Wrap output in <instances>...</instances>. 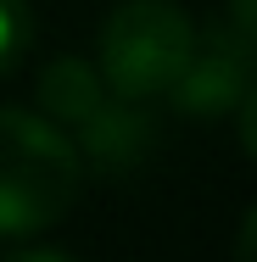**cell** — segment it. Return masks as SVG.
<instances>
[{"label": "cell", "instance_id": "obj_1", "mask_svg": "<svg viewBox=\"0 0 257 262\" xmlns=\"http://www.w3.org/2000/svg\"><path fill=\"white\" fill-rule=\"evenodd\" d=\"M84 157L45 112L0 106V240L56 229L78 207Z\"/></svg>", "mask_w": 257, "mask_h": 262}, {"label": "cell", "instance_id": "obj_2", "mask_svg": "<svg viewBox=\"0 0 257 262\" xmlns=\"http://www.w3.org/2000/svg\"><path fill=\"white\" fill-rule=\"evenodd\" d=\"M196 39V23L173 0H123L101 23V56L95 73L123 101H156L173 90L185 56Z\"/></svg>", "mask_w": 257, "mask_h": 262}, {"label": "cell", "instance_id": "obj_3", "mask_svg": "<svg viewBox=\"0 0 257 262\" xmlns=\"http://www.w3.org/2000/svg\"><path fill=\"white\" fill-rule=\"evenodd\" d=\"M252 78H257V45L235 23H207V28H196L190 56H185L168 95L190 117H212V112H229L241 101Z\"/></svg>", "mask_w": 257, "mask_h": 262}, {"label": "cell", "instance_id": "obj_4", "mask_svg": "<svg viewBox=\"0 0 257 262\" xmlns=\"http://www.w3.org/2000/svg\"><path fill=\"white\" fill-rule=\"evenodd\" d=\"M140 101H123V95H106V106L78 128V157H90L101 173H123V167H134V162L146 157V145H151V123L134 112Z\"/></svg>", "mask_w": 257, "mask_h": 262}, {"label": "cell", "instance_id": "obj_5", "mask_svg": "<svg viewBox=\"0 0 257 262\" xmlns=\"http://www.w3.org/2000/svg\"><path fill=\"white\" fill-rule=\"evenodd\" d=\"M106 90L101 73L90 67V61H73V56H62V61H51L45 73H39V106H45V117H51L56 128H84L95 112L106 106Z\"/></svg>", "mask_w": 257, "mask_h": 262}, {"label": "cell", "instance_id": "obj_6", "mask_svg": "<svg viewBox=\"0 0 257 262\" xmlns=\"http://www.w3.org/2000/svg\"><path fill=\"white\" fill-rule=\"evenodd\" d=\"M28 39H34V11H28V0H0V73L28 51Z\"/></svg>", "mask_w": 257, "mask_h": 262}, {"label": "cell", "instance_id": "obj_7", "mask_svg": "<svg viewBox=\"0 0 257 262\" xmlns=\"http://www.w3.org/2000/svg\"><path fill=\"white\" fill-rule=\"evenodd\" d=\"M235 112H241V151L257 157V78L246 84V95L235 101Z\"/></svg>", "mask_w": 257, "mask_h": 262}, {"label": "cell", "instance_id": "obj_8", "mask_svg": "<svg viewBox=\"0 0 257 262\" xmlns=\"http://www.w3.org/2000/svg\"><path fill=\"white\" fill-rule=\"evenodd\" d=\"M229 23L257 45V0H229Z\"/></svg>", "mask_w": 257, "mask_h": 262}, {"label": "cell", "instance_id": "obj_9", "mask_svg": "<svg viewBox=\"0 0 257 262\" xmlns=\"http://www.w3.org/2000/svg\"><path fill=\"white\" fill-rule=\"evenodd\" d=\"M235 251H241L246 262H257V207L246 212V217H241V234H235Z\"/></svg>", "mask_w": 257, "mask_h": 262}]
</instances>
